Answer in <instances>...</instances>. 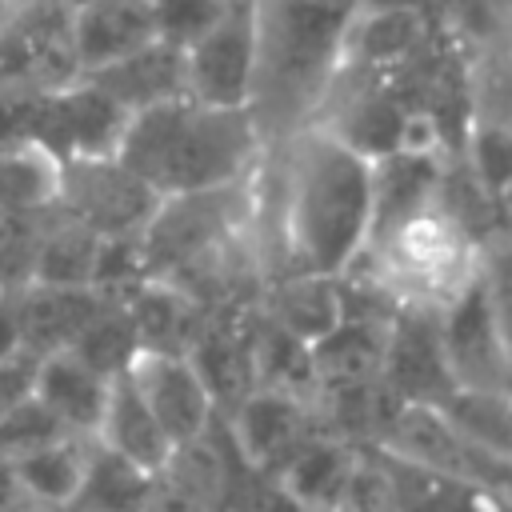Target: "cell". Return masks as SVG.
<instances>
[{"mask_svg": "<svg viewBox=\"0 0 512 512\" xmlns=\"http://www.w3.org/2000/svg\"><path fill=\"white\" fill-rule=\"evenodd\" d=\"M356 460H360L356 444H348L340 436H328V432H316V436H308L288 456V464L272 480L300 508H308V512H336L340 500H344V488L352 480Z\"/></svg>", "mask_w": 512, "mask_h": 512, "instance_id": "cell-17", "label": "cell"}, {"mask_svg": "<svg viewBox=\"0 0 512 512\" xmlns=\"http://www.w3.org/2000/svg\"><path fill=\"white\" fill-rule=\"evenodd\" d=\"M364 4H420V8L440 12V4H444V0H364Z\"/></svg>", "mask_w": 512, "mask_h": 512, "instance_id": "cell-40", "label": "cell"}, {"mask_svg": "<svg viewBox=\"0 0 512 512\" xmlns=\"http://www.w3.org/2000/svg\"><path fill=\"white\" fill-rule=\"evenodd\" d=\"M64 512H76V508H64Z\"/></svg>", "mask_w": 512, "mask_h": 512, "instance_id": "cell-45", "label": "cell"}, {"mask_svg": "<svg viewBox=\"0 0 512 512\" xmlns=\"http://www.w3.org/2000/svg\"><path fill=\"white\" fill-rule=\"evenodd\" d=\"M156 40L160 32H156L152 0H88L72 8V20H68L76 76L112 68Z\"/></svg>", "mask_w": 512, "mask_h": 512, "instance_id": "cell-15", "label": "cell"}, {"mask_svg": "<svg viewBox=\"0 0 512 512\" xmlns=\"http://www.w3.org/2000/svg\"><path fill=\"white\" fill-rule=\"evenodd\" d=\"M64 160L36 136L20 132L0 140V216L56 212Z\"/></svg>", "mask_w": 512, "mask_h": 512, "instance_id": "cell-21", "label": "cell"}, {"mask_svg": "<svg viewBox=\"0 0 512 512\" xmlns=\"http://www.w3.org/2000/svg\"><path fill=\"white\" fill-rule=\"evenodd\" d=\"M480 288L512 360V232H496L480 244Z\"/></svg>", "mask_w": 512, "mask_h": 512, "instance_id": "cell-32", "label": "cell"}, {"mask_svg": "<svg viewBox=\"0 0 512 512\" xmlns=\"http://www.w3.org/2000/svg\"><path fill=\"white\" fill-rule=\"evenodd\" d=\"M68 352H76L88 368H96L108 380L120 376V372H128V364L140 352V344H136V332H132V320L124 312V304L120 300H108L100 308V316L72 340Z\"/></svg>", "mask_w": 512, "mask_h": 512, "instance_id": "cell-30", "label": "cell"}, {"mask_svg": "<svg viewBox=\"0 0 512 512\" xmlns=\"http://www.w3.org/2000/svg\"><path fill=\"white\" fill-rule=\"evenodd\" d=\"M372 448H376V456L392 480L400 512H512V500H504L492 488L432 472L424 464H412V460L380 448V444H372Z\"/></svg>", "mask_w": 512, "mask_h": 512, "instance_id": "cell-18", "label": "cell"}, {"mask_svg": "<svg viewBox=\"0 0 512 512\" xmlns=\"http://www.w3.org/2000/svg\"><path fill=\"white\" fill-rule=\"evenodd\" d=\"M96 444L112 448L116 456L140 464L144 472H164L168 460H172V440L164 436V428L156 424V416L148 412V404L140 400L136 384L128 380V372L112 376V388H108V404H104V416H100V428L92 436Z\"/></svg>", "mask_w": 512, "mask_h": 512, "instance_id": "cell-20", "label": "cell"}, {"mask_svg": "<svg viewBox=\"0 0 512 512\" xmlns=\"http://www.w3.org/2000/svg\"><path fill=\"white\" fill-rule=\"evenodd\" d=\"M252 376L256 388H272V392H288V396H316V360H312V344H304L300 336H292L288 328H280L276 320H268L260 308H252Z\"/></svg>", "mask_w": 512, "mask_h": 512, "instance_id": "cell-26", "label": "cell"}, {"mask_svg": "<svg viewBox=\"0 0 512 512\" xmlns=\"http://www.w3.org/2000/svg\"><path fill=\"white\" fill-rule=\"evenodd\" d=\"M480 272V244L460 228L436 196L368 232L348 276L376 288L396 312H444Z\"/></svg>", "mask_w": 512, "mask_h": 512, "instance_id": "cell-4", "label": "cell"}, {"mask_svg": "<svg viewBox=\"0 0 512 512\" xmlns=\"http://www.w3.org/2000/svg\"><path fill=\"white\" fill-rule=\"evenodd\" d=\"M60 436H72V432L36 396H28L24 404L0 412V456L4 460H16V456H24L32 448H44V444H52Z\"/></svg>", "mask_w": 512, "mask_h": 512, "instance_id": "cell-33", "label": "cell"}, {"mask_svg": "<svg viewBox=\"0 0 512 512\" xmlns=\"http://www.w3.org/2000/svg\"><path fill=\"white\" fill-rule=\"evenodd\" d=\"M508 72H512V48H508Z\"/></svg>", "mask_w": 512, "mask_h": 512, "instance_id": "cell-43", "label": "cell"}, {"mask_svg": "<svg viewBox=\"0 0 512 512\" xmlns=\"http://www.w3.org/2000/svg\"><path fill=\"white\" fill-rule=\"evenodd\" d=\"M336 512H400L396 508V492H392V480L376 456V448H360V460L352 468V480L344 488V500Z\"/></svg>", "mask_w": 512, "mask_h": 512, "instance_id": "cell-35", "label": "cell"}, {"mask_svg": "<svg viewBox=\"0 0 512 512\" xmlns=\"http://www.w3.org/2000/svg\"><path fill=\"white\" fill-rule=\"evenodd\" d=\"M16 348H24V340H20V324H16V308H12V312H0V360L12 356Z\"/></svg>", "mask_w": 512, "mask_h": 512, "instance_id": "cell-39", "label": "cell"}, {"mask_svg": "<svg viewBox=\"0 0 512 512\" xmlns=\"http://www.w3.org/2000/svg\"><path fill=\"white\" fill-rule=\"evenodd\" d=\"M112 380L88 368L76 352H44L36 368V400L72 432V436H96L104 404H108Z\"/></svg>", "mask_w": 512, "mask_h": 512, "instance_id": "cell-16", "label": "cell"}, {"mask_svg": "<svg viewBox=\"0 0 512 512\" xmlns=\"http://www.w3.org/2000/svg\"><path fill=\"white\" fill-rule=\"evenodd\" d=\"M256 76V36L252 8L236 0L200 40L184 48V84L188 96L216 108H248Z\"/></svg>", "mask_w": 512, "mask_h": 512, "instance_id": "cell-10", "label": "cell"}, {"mask_svg": "<svg viewBox=\"0 0 512 512\" xmlns=\"http://www.w3.org/2000/svg\"><path fill=\"white\" fill-rule=\"evenodd\" d=\"M236 0H152L156 12V32L164 44L172 48H188L192 40H200Z\"/></svg>", "mask_w": 512, "mask_h": 512, "instance_id": "cell-34", "label": "cell"}, {"mask_svg": "<svg viewBox=\"0 0 512 512\" xmlns=\"http://www.w3.org/2000/svg\"><path fill=\"white\" fill-rule=\"evenodd\" d=\"M24 504H28V500H24V492H20L16 468H12V460L0 456V512H16V508H24Z\"/></svg>", "mask_w": 512, "mask_h": 512, "instance_id": "cell-38", "label": "cell"}, {"mask_svg": "<svg viewBox=\"0 0 512 512\" xmlns=\"http://www.w3.org/2000/svg\"><path fill=\"white\" fill-rule=\"evenodd\" d=\"M460 160L500 200L512 188V124L472 116V124L460 140Z\"/></svg>", "mask_w": 512, "mask_h": 512, "instance_id": "cell-31", "label": "cell"}, {"mask_svg": "<svg viewBox=\"0 0 512 512\" xmlns=\"http://www.w3.org/2000/svg\"><path fill=\"white\" fill-rule=\"evenodd\" d=\"M156 204L160 196L136 172H128L116 156L64 164L56 212L96 232L100 240H136L152 220Z\"/></svg>", "mask_w": 512, "mask_h": 512, "instance_id": "cell-8", "label": "cell"}, {"mask_svg": "<svg viewBox=\"0 0 512 512\" xmlns=\"http://www.w3.org/2000/svg\"><path fill=\"white\" fill-rule=\"evenodd\" d=\"M144 512H220V508H212L208 500H200V496H192L188 488L172 484L168 476H156V484H152V496H148Z\"/></svg>", "mask_w": 512, "mask_h": 512, "instance_id": "cell-37", "label": "cell"}, {"mask_svg": "<svg viewBox=\"0 0 512 512\" xmlns=\"http://www.w3.org/2000/svg\"><path fill=\"white\" fill-rule=\"evenodd\" d=\"M240 460L260 472V476H276L288 456L320 432L312 400L304 396H288V392H272V388H252L232 412L220 416Z\"/></svg>", "mask_w": 512, "mask_h": 512, "instance_id": "cell-12", "label": "cell"}, {"mask_svg": "<svg viewBox=\"0 0 512 512\" xmlns=\"http://www.w3.org/2000/svg\"><path fill=\"white\" fill-rule=\"evenodd\" d=\"M432 408H440L444 420L452 428H460L468 440H476L480 448L512 460V392H468V388H452Z\"/></svg>", "mask_w": 512, "mask_h": 512, "instance_id": "cell-29", "label": "cell"}, {"mask_svg": "<svg viewBox=\"0 0 512 512\" xmlns=\"http://www.w3.org/2000/svg\"><path fill=\"white\" fill-rule=\"evenodd\" d=\"M120 304L132 320L136 344L148 352H188L192 336L208 316L192 296H184L168 280H140L120 296Z\"/></svg>", "mask_w": 512, "mask_h": 512, "instance_id": "cell-22", "label": "cell"}, {"mask_svg": "<svg viewBox=\"0 0 512 512\" xmlns=\"http://www.w3.org/2000/svg\"><path fill=\"white\" fill-rule=\"evenodd\" d=\"M236 240H252V176L208 192L160 196L136 248L144 276L168 280Z\"/></svg>", "mask_w": 512, "mask_h": 512, "instance_id": "cell-5", "label": "cell"}, {"mask_svg": "<svg viewBox=\"0 0 512 512\" xmlns=\"http://www.w3.org/2000/svg\"><path fill=\"white\" fill-rule=\"evenodd\" d=\"M0 232H4V216H0Z\"/></svg>", "mask_w": 512, "mask_h": 512, "instance_id": "cell-44", "label": "cell"}, {"mask_svg": "<svg viewBox=\"0 0 512 512\" xmlns=\"http://www.w3.org/2000/svg\"><path fill=\"white\" fill-rule=\"evenodd\" d=\"M88 444L92 436H60L44 448H32L24 456L12 460L20 492L28 504L48 508V512H64L72 508L80 480H84V464H88Z\"/></svg>", "mask_w": 512, "mask_h": 512, "instance_id": "cell-25", "label": "cell"}, {"mask_svg": "<svg viewBox=\"0 0 512 512\" xmlns=\"http://www.w3.org/2000/svg\"><path fill=\"white\" fill-rule=\"evenodd\" d=\"M152 484H156V472H144L140 464H132L92 440L84 480H80L72 508L76 512H144Z\"/></svg>", "mask_w": 512, "mask_h": 512, "instance_id": "cell-28", "label": "cell"}, {"mask_svg": "<svg viewBox=\"0 0 512 512\" xmlns=\"http://www.w3.org/2000/svg\"><path fill=\"white\" fill-rule=\"evenodd\" d=\"M36 368H40V352L32 348H16L12 356L0 360V412L24 404L36 392Z\"/></svg>", "mask_w": 512, "mask_h": 512, "instance_id": "cell-36", "label": "cell"}, {"mask_svg": "<svg viewBox=\"0 0 512 512\" xmlns=\"http://www.w3.org/2000/svg\"><path fill=\"white\" fill-rule=\"evenodd\" d=\"M96 88H104L124 112H140V108H152V104H164V100H176V96H188V84H184V52L156 40L140 52H132L128 60L112 64V68H100L92 76Z\"/></svg>", "mask_w": 512, "mask_h": 512, "instance_id": "cell-24", "label": "cell"}, {"mask_svg": "<svg viewBox=\"0 0 512 512\" xmlns=\"http://www.w3.org/2000/svg\"><path fill=\"white\" fill-rule=\"evenodd\" d=\"M436 328H440V352H444L452 388L512 392V360L488 312L480 272L444 312H436Z\"/></svg>", "mask_w": 512, "mask_h": 512, "instance_id": "cell-11", "label": "cell"}, {"mask_svg": "<svg viewBox=\"0 0 512 512\" xmlns=\"http://www.w3.org/2000/svg\"><path fill=\"white\" fill-rule=\"evenodd\" d=\"M372 232V160L324 128L264 148L252 172V244L272 276H344Z\"/></svg>", "mask_w": 512, "mask_h": 512, "instance_id": "cell-1", "label": "cell"}, {"mask_svg": "<svg viewBox=\"0 0 512 512\" xmlns=\"http://www.w3.org/2000/svg\"><path fill=\"white\" fill-rule=\"evenodd\" d=\"M256 308L292 336H300L304 344H316L344 316V288L340 276H304V272L272 276L264 280Z\"/></svg>", "mask_w": 512, "mask_h": 512, "instance_id": "cell-19", "label": "cell"}, {"mask_svg": "<svg viewBox=\"0 0 512 512\" xmlns=\"http://www.w3.org/2000/svg\"><path fill=\"white\" fill-rule=\"evenodd\" d=\"M380 448H388V452H396L412 464H424L432 472L492 488L504 500H512V460H504V456L480 448L476 440H468L432 404H404L396 412V420L388 424V432L380 436Z\"/></svg>", "mask_w": 512, "mask_h": 512, "instance_id": "cell-9", "label": "cell"}, {"mask_svg": "<svg viewBox=\"0 0 512 512\" xmlns=\"http://www.w3.org/2000/svg\"><path fill=\"white\" fill-rule=\"evenodd\" d=\"M440 40V12L420 4H360L344 36V56L336 72L380 80L400 92L416 64Z\"/></svg>", "mask_w": 512, "mask_h": 512, "instance_id": "cell-6", "label": "cell"}, {"mask_svg": "<svg viewBox=\"0 0 512 512\" xmlns=\"http://www.w3.org/2000/svg\"><path fill=\"white\" fill-rule=\"evenodd\" d=\"M116 300L104 296L96 288H40L32 284L28 300L16 304V324H20V340L32 352H60L72 348V340L100 316V308Z\"/></svg>", "mask_w": 512, "mask_h": 512, "instance_id": "cell-23", "label": "cell"}, {"mask_svg": "<svg viewBox=\"0 0 512 512\" xmlns=\"http://www.w3.org/2000/svg\"><path fill=\"white\" fill-rule=\"evenodd\" d=\"M128 116L132 112H124L104 88L76 76L68 84L44 88L28 104L24 132L36 136L44 148H52L64 164H72V160L116 156Z\"/></svg>", "mask_w": 512, "mask_h": 512, "instance_id": "cell-7", "label": "cell"}, {"mask_svg": "<svg viewBox=\"0 0 512 512\" xmlns=\"http://www.w3.org/2000/svg\"><path fill=\"white\" fill-rule=\"evenodd\" d=\"M60 216V212H56ZM100 236L72 224L68 216L48 228L32 248L28 280L40 288H96V264H100Z\"/></svg>", "mask_w": 512, "mask_h": 512, "instance_id": "cell-27", "label": "cell"}, {"mask_svg": "<svg viewBox=\"0 0 512 512\" xmlns=\"http://www.w3.org/2000/svg\"><path fill=\"white\" fill-rule=\"evenodd\" d=\"M360 4L364 0H248L256 36L248 112L264 148L316 120Z\"/></svg>", "mask_w": 512, "mask_h": 512, "instance_id": "cell-2", "label": "cell"}, {"mask_svg": "<svg viewBox=\"0 0 512 512\" xmlns=\"http://www.w3.org/2000/svg\"><path fill=\"white\" fill-rule=\"evenodd\" d=\"M128 380L136 384L140 400L148 404V412L156 416V424L164 428L172 448L192 444L212 428L216 404H212L204 380L196 376V368L184 352H148V348H140L128 364Z\"/></svg>", "mask_w": 512, "mask_h": 512, "instance_id": "cell-13", "label": "cell"}, {"mask_svg": "<svg viewBox=\"0 0 512 512\" xmlns=\"http://www.w3.org/2000/svg\"><path fill=\"white\" fill-rule=\"evenodd\" d=\"M64 4H68V8H80V4H88V0H64Z\"/></svg>", "mask_w": 512, "mask_h": 512, "instance_id": "cell-42", "label": "cell"}, {"mask_svg": "<svg viewBox=\"0 0 512 512\" xmlns=\"http://www.w3.org/2000/svg\"><path fill=\"white\" fill-rule=\"evenodd\" d=\"M380 380L400 404H440L452 392V376L440 352V328L432 312L400 308L392 316Z\"/></svg>", "mask_w": 512, "mask_h": 512, "instance_id": "cell-14", "label": "cell"}, {"mask_svg": "<svg viewBox=\"0 0 512 512\" xmlns=\"http://www.w3.org/2000/svg\"><path fill=\"white\" fill-rule=\"evenodd\" d=\"M16 512H48V508H36V504H24V508H16Z\"/></svg>", "mask_w": 512, "mask_h": 512, "instance_id": "cell-41", "label": "cell"}, {"mask_svg": "<svg viewBox=\"0 0 512 512\" xmlns=\"http://www.w3.org/2000/svg\"><path fill=\"white\" fill-rule=\"evenodd\" d=\"M264 156L260 128L248 108H216L176 96L128 116L116 160L156 196L208 192L240 184Z\"/></svg>", "mask_w": 512, "mask_h": 512, "instance_id": "cell-3", "label": "cell"}]
</instances>
